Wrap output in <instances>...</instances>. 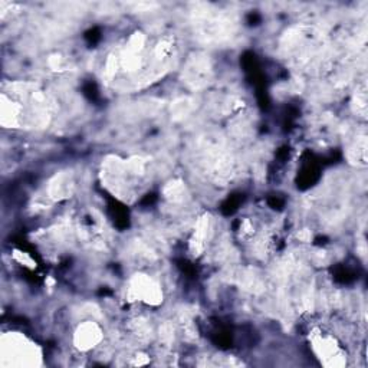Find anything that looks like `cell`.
<instances>
[{"instance_id":"1","label":"cell","mask_w":368,"mask_h":368,"mask_svg":"<svg viewBox=\"0 0 368 368\" xmlns=\"http://www.w3.org/2000/svg\"><path fill=\"white\" fill-rule=\"evenodd\" d=\"M101 338H102V331L93 321L83 322L75 333V344L82 351L91 350L93 347H95V345L101 341Z\"/></svg>"}]
</instances>
